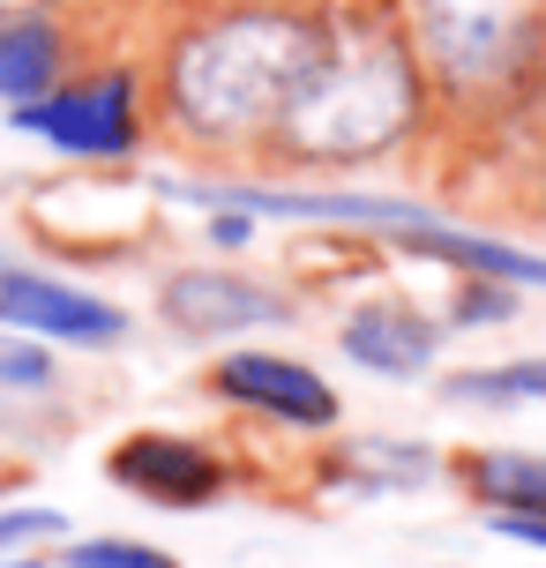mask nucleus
<instances>
[{
	"instance_id": "obj_1",
	"label": "nucleus",
	"mask_w": 546,
	"mask_h": 568,
	"mask_svg": "<svg viewBox=\"0 0 546 568\" xmlns=\"http://www.w3.org/2000/svg\"><path fill=\"white\" fill-rule=\"evenodd\" d=\"M322 38L292 16H232V23L188 38L173 60V98L195 128H255L292 105L307 83Z\"/></svg>"
},
{
	"instance_id": "obj_2",
	"label": "nucleus",
	"mask_w": 546,
	"mask_h": 568,
	"mask_svg": "<svg viewBox=\"0 0 546 568\" xmlns=\"http://www.w3.org/2000/svg\"><path fill=\"white\" fill-rule=\"evenodd\" d=\"M404 120H412V68L390 38H367V30L322 45L307 83L285 105V128L307 158H367L397 142Z\"/></svg>"
},
{
	"instance_id": "obj_3",
	"label": "nucleus",
	"mask_w": 546,
	"mask_h": 568,
	"mask_svg": "<svg viewBox=\"0 0 546 568\" xmlns=\"http://www.w3.org/2000/svg\"><path fill=\"white\" fill-rule=\"evenodd\" d=\"M419 38L449 83H502L517 75L539 38V0H412Z\"/></svg>"
},
{
	"instance_id": "obj_4",
	"label": "nucleus",
	"mask_w": 546,
	"mask_h": 568,
	"mask_svg": "<svg viewBox=\"0 0 546 568\" xmlns=\"http://www.w3.org/2000/svg\"><path fill=\"white\" fill-rule=\"evenodd\" d=\"M16 128L46 135L68 158H120L135 142V90L120 75H98L83 90H60V98H30L16 105Z\"/></svg>"
},
{
	"instance_id": "obj_5",
	"label": "nucleus",
	"mask_w": 546,
	"mask_h": 568,
	"mask_svg": "<svg viewBox=\"0 0 546 568\" xmlns=\"http://www.w3.org/2000/svg\"><path fill=\"white\" fill-rule=\"evenodd\" d=\"M105 471H113V486L143 494V501H165V509H202L225 486L218 456L180 442V434H135V442H120Z\"/></svg>"
},
{
	"instance_id": "obj_6",
	"label": "nucleus",
	"mask_w": 546,
	"mask_h": 568,
	"mask_svg": "<svg viewBox=\"0 0 546 568\" xmlns=\"http://www.w3.org/2000/svg\"><path fill=\"white\" fill-rule=\"evenodd\" d=\"M0 322H16L30 337H53V344H113L128 329L120 307H105L98 292H75L60 277H30V270L0 277Z\"/></svg>"
},
{
	"instance_id": "obj_7",
	"label": "nucleus",
	"mask_w": 546,
	"mask_h": 568,
	"mask_svg": "<svg viewBox=\"0 0 546 568\" xmlns=\"http://www.w3.org/2000/svg\"><path fill=\"white\" fill-rule=\"evenodd\" d=\"M218 389L255 404V412H270V419H285V426H330L337 419V389L315 367L277 359V352H232L225 367H218Z\"/></svg>"
},
{
	"instance_id": "obj_8",
	"label": "nucleus",
	"mask_w": 546,
	"mask_h": 568,
	"mask_svg": "<svg viewBox=\"0 0 546 568\" xmlns=\"http://www.w3.org/2000/svg\"><path fill=\"white\" fill-rule=\"evenodd\" d=\"M165 314H173L188 337H225V329L285 322V300H277V292H262V284H247V277H173Z\"/></svg>"
},
{
	"instance_id": "obj_9",
	"label": "nucleus",
	"mask_w": 546,
	"mask_h": 568,
	"mask_svg": "<svg viewBox=\"0 0 546 568\" xmlns=\"http://www.w3.org/2000/svg\"><path fill=\"white\" fill-rule=\"evenodd\" d=\"M345 352L374 374H419L434 359V322L397 307V300H374L345 322Z\"/></svg>"
},
{
	"instance_id": "obj_10",
	"label": "nucleus",
	"mask_w": 546,
	"mask_h": 568,
	"mask_svg": "<svg viewBox=\"0 0 546 568\" xmlns=\"http://www.w3.org/2000/svg\"><path fill=\"white\" fill-rule=\"evenodd\" d=\"M53 60H60V38L46 23H0V98L30 105L53 83Z\"/></svg>"
},
{
	"instance_id": "obj_11",
	"label": "nucleus",
	"mask_w": 546,
	"mask_h": 568,
	"mask_svg": "<svg viewBox=\"0 0 546 568\" xmlns=\"http://www.w3.org/2000/svg\"><path fill=\"white\" fill-rule=\"evenodd\" d=\"M479 486H487L494 516H546V456H479Z\"/></svg>"
},
{
	"instance_id": "obj_12",
	"label": "nucleus",
	"mask_w": 546,
	"mask_h": 568,
	"mask_svg": "<svg viewBox=\"0 0 546 568\" xmlns=\"http://www.w3.org/2000/svg\"><path fill=\"white\" fill-rule=\"evenodd\" d=\"M449 397H494V404H546V359H517V367L457 374Z\"/></svg>"
},
{
	"instance_id": "obj_13",
	"label": "nucleus",
	"mask_w": 546,
	"mask_h": 568,
	"mask_svg": "<svg viewBox=\"0 0 546 568\" xmlns=\"http://www.w3.org/2000/svg\"><path fill=\"white\" fill-rule=\"evenodd\" d=\"M68 568H173V561L135 539H90V546H68Z\"/></svg>"
},
{
	"instance_id": "obj_14",
	"label": "nucleus",
	"mask_w": 546,
	"mask_h": 568,
	"mask_svg": "<svg viewBox=\"0 0 546 568\" xmlns=\"http://www.w3.org/2000/svg\"><path fill=\"white\" fill-rule=\"evenodd\" d=\"M60 531H68L60 509H0V554H23V546L60 539Z\"/></svg>"
},
{
	"instance_id": "obj_15",
	"label": "nucleus",
	"mask_w": 546,
	"mask_h": 568,
	"mask_svg": "<svg viewBox=\"0 0 546 568\" xmlns=\"http://www.w3.org/2000/svg\"><path fill=\"white\" fill-rule=\"evenodd\" d=\"M30 382H46V352L0 344V389H30Z\"/></svg>"
},
{
	"instance_id": "obj_16",
	"label": "nucleus",
	"mask_w": 546,
	"mask_h": 568,
	"mask_svg": "<svg viewBox=\"0 0 546 568\" xmlns=\"http://www.w3.org/2000/svg\"><path fill=\"white\" fill-rule=\"evenodd\" d=\"M494 531H509L524 546H546V516H494Z\"/></svg>"
},
{
	"instance_id": "obj_17",
	"label": "nucleus",
	"mask_w": 546,
	"mask_h": 568,
	"mask_svg": "<svg viewBox=\"0 0 546 568\" xmlns=\"http://www.w3.org/2000/svg\"><path fill=\"white\" fill-rule=\"evenodd\" d=\"M0 568H38V561H30V554H0Z\"/></svg>"
},
{
	"instance_id": "obj_18",
	"label": "nucleus",
	"mask_w": 546,
	"mask_h": 568,
	"mask_svg": "<svg viewBox=\"0 0 546 568\" xmlns=\"http://www.w3.org/2000/svg\"><path fill=\"white\" fill-rule=\"evenodd\" d=\"M0 8H23V0H0Z\"/></svg>"
}]
</instances>
